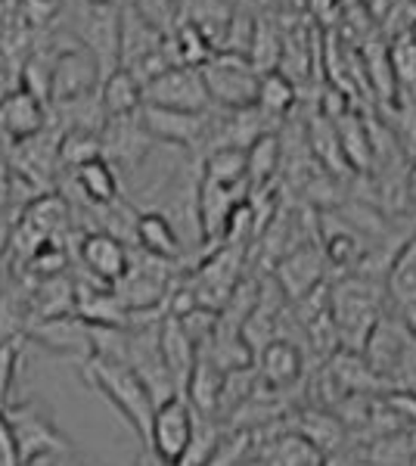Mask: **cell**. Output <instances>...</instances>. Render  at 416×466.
Segmentation results:
<instances>
[{"label":"cell","mask_w":416,"mask_h":466,"mask_svg":"<svg viewBox=\"0 0 416 466\" xmlns=\"http://www.w3.org/2000/svg\"><path fill=\"white\" fill-rule=\"evenodd\" d=\"M385 305H389V280L382 277L351 270L330 283V308L342 349L364 351L370 333L385 318Z\"/></svg>","instance_id":"6da1fadb"},{"label":"cell","mask_w":416,"mask_h":466,"mask_svg":"<svg viewBox=\"0 0 416 466\" xmlns=\"http://www.w3.org/2000/svg\"><path fill=\"white\" fill-rule=\"evenodd\" d=\"M85 377L90 386L100 392L106 401L112 404L127 426L137 432V439L147 445L149 439V426L156 417V398L149 392V386L143 382V377L134 367L122 364V360H109V358H87L85 360Z\"/></svg>","instance_id":"7a4b0ae2"},{"label":"cell","mask_w":416,"mask_h":466,"mask_svg":"<svg viewBox=\"0 0 416 466\" xmlns=\"http://www.w3.org/2000/svg\"><path fill=\"white\" fill-rule=\"evenodd\" d=\"M4 420H6V426H10L19 463L50 461V457L75 448L69 435L59 430L50 413L37 408L35 401H10L4 408Z\"/></svg>","instance_id":"3957f363"},{"label":"cell","mask_w":416,"mask_h":466,"mask_svg":"<svg viewBox=\"0 0 416 466\" xmlns=\"http://www.w3.org/2000/svg\"><path fill=\"white\" fill-rule=\"evenodd\" d=\"M196 430H199V413L187 395H171L156 408L153 426H149L147 448L162 466H184L187 454H190Z\"/></svg>","instance_id":"277c9868"},{"label":"cell","mask_w":416,"mask_h":466,"mask_svg":"<svg viewBox=\"0 0 416 466\" xmlns=\"http://www.w3.org/2000/svg\"><path fill=\"white\" fill-rule=\"evenodd\" d=\"M202 78H206L208 96L215 109L239 112L259 106V90H261V72L252 66L249 56L237 54H215L202 66Z\"/></svg>","instance_id":"5b68a950"},{"label":"cell","mask_w":416,"mask_h":466,"mask_svg":"<svg viewBox=\"0 0 416 466\" xmlns=\"http://www.w3.org/2000/svg\"><path fill=\"white\" fill-rule=\"evenodd\" d=\"M140 118L156 144L178 147V149H208L215 109L178 112V109H162V106H143Z\"/></svg>","instance_id":"8992f818"},{"label":"cell","mask_w":416,"mask_h":466,"mask_svg":"<svg viewBox=\"0 0 416 466\" xmlns=\"http://www.w3.org/2000/svg\"><path fill=\"white\" fill-rule=\"evenodd\" d=\"M143 106H162L178 112H208L215 109L202 78V69L193 66H174L156 81L143 87Z\"/></svg>","instance_id":"52a82bcc"},{"label":"cell","mask_w":416,"mask_h":466,"mask_svg":"<svg viewBox=\"0 0 416 466\" xmlns=\"http://www.w3.org/2000/svg\"><path fill=\"white\" fill-rule=\"evenodd\" d=\"M25 336L37 342L41 349L63 358L87 360L96 351V327L87 323L81 314H59V318H41L32 320Z\"/></svg>","instance_id":"ba28073f"},{"label":"cell","mask_w":416,"mask_h":466,"mask_svg":"<svg viewBox=\"0 0 416 466\" xmlns=\"http://www.w3.org/2000/svg\"><path fill=\"white\" fill-rule=\"evenodd\" d=\"M103 85V66L78 37H72L66 47H56V66H53V90H50V106L53 103L72 100V96L100 90Z\"/></svg>","instance_id":"9c48e42d"},{"label":"cell","mask_w":416,"mask_h":466,"mask_svg":"<svg viewBox=\"0 0 416 466\" xmlns=\"http://www.w3.org/2000/svg\"><path fill=\"white\" fill-rule=\"evenodd\" d=\"M327 268H330V261H327V255H323L320 239H311V243H301L299 249L283 255L274 265V274L270 277H274L277 287L283 289V296L289 299V302H299L308 292L330 283Z\"/></svg>","instance_id":"30bf717a"},{"label":"cell","mask_w":416,"mask_h":466,"mask_svg":"<svg viewBox=\"0 0 416 466\" xmlns=\"http://www.w3.org/2000/svg\"><path fill=\"white\" fill-rule=\"evenodd\" d=\"M78 252H81V265L87 268V274L100 287H116L118 280H125V274L131 270L134 261L125 239L109 230H90L87 237H81Z\"/></svg>","instance_id":"8fae6325"},{"label":"cell","mask_w":416,"mask_h":466,"mask_svg":"<svg viewBox=\"0 0 416 466\" xmlns=\"http://www.w3.org/2000/svg\"><path fill=\"white\" fill-rule=\"evenodd\" d=\"M100 140H103V159H109L116 168H140L156 144L147 127H143L140 112L109 118Z\"/></svg>","instance_id":"7c38bea8"},{"label":"cell","mask_w":416,"mask_h":466,"mask_svg":"<svg viewBox=\"0 0 416 466\" xmlns=\"http://www.w3.org/2000/svg\"><path fill=\"white\" fill-rule=\"evenodd\" d=\"M249 187H221L202 177L196 187V224H199V237L206 243H221L227 221L237 212L239 202H246Z\"/></svg>","instance_id":"4fadbf2b"},{"label":"cell","mask_w":416,"mask_h":466,"mask_svg":"<svg viewBox=\"0 0 416 466\" xmlns=\"http://www.w3.org/2000/svg\"><path fill=\"white\" fill-rule=\"evenodd\" d=\"M255 370L264 389L270 392H289L305 377V349L295 339H274L255 355Z\"/></svg>","instance_id":"5bb4252c"},{"label":"cell","mask_w":416,"mask_h":466,"mask_svg":"<svg viewBox=\"0 0 416 466\" xmlns=\"http://www.w3.org/2000/svg\"><path fill=\"white\" fill-rule=\"evenodd\" d=\"M317 221H320L317 239H320L323 255H327V261L332 268H342L345 274H351V270H358L364 265L370 255L364 230H358L342 215H323V218H317Z\"/></svg>","instance_id":"9a60e30c"},{"label":"cell","mask_w":416,"mask_h":466,"mask_svg":"<svg viewBox=\"0 0 416 466\" xmlns=\"http://www.w3.org/2000/svg\"><path fill=\"white\" fill-rule=\"evenodd\" d=\"M165 37H168L165 28L149 22L137 6L125 4L122 19H118V63H122V69H137L143 59L158 54L165 47Z\"/></svg>","instance_id":"2e32d148"},{"label":"cell","mask_w":416,"mask_h":466,"mask_svg":"<svg viewBox=\"0 0 416 466\" xmlns=\"http://www.w3.org/2000/svg\"><path fill=\"white\" fill-rule=\"evenodd\" d=\"M44 127H47V103L32 90L19 87L0 103V137H6L10 144H25Z\"/></svg>","instance_id":"e0dca14e"},{"label":"cell","mask_w":416,"mask_h":466,"mask_svg":"<svg viewBox=\"0 0 416 466\" xmlns=\"http://www.w3.org/2000/svg\"><path fill=\"white\" fill-rule=\"evenodd\" d=\"M158 349H162V360L171 370L174 382H178L180 395L187 392V382H190L196 364H199V342L187 333V327L178 318H168L165 314L162 323H158Z\"/></svg>","instance_id":"ac0fdd59"},{"label":"cell","mask_w":416,"mask_h":466,"mask_svg":"<svg viewBox=\"0 0 416 466\" xmlns=\"http://www.w3.org/2000/svg\"><path fill=\"white\" fill-rule=\"evenodd\" d=\"M286 430L301 435L305 441H311V445L327 457H336L348 439V426L342 423V417L330 408H317V404L314 408L295 410L292 423H286Z\"/></svg>","instance_id":"d6986e66"},{"label":"cell","mask_w":416,"mask_h":466,"mask_svg":"<svg viewBox=\"0 0 416 466\" xmlns=\"http://www.w3.org/2000/svg\"><path fill=\"white\" fill-rule=\"evenodd\" d=\"M75 190L81 193L85 206L90 208H109L122 199V177L118 168L109 159H94L87 165H81L78 171H69Z\"/></svg>","instance_id":"ffe728a7"},{"label":"cell","mask_w":416,"mask_h":466,"mask_svg":"<svg viewBox=\"0 0 416 466\" xmlns=\"http://www.w3.org/2000/svg\"><path fill=\"white\" fill-rule=\"evenodd\" d=\"M134 239L147 255L162 261H178L184 255V239H180L178 228L165 212L149 208V212L137 215V228H134Z\"/></svg>","instance_id":"44dd1931"},{"label":"cell","mask_w":416,"mask_h":466,"mask_svg":"<svg viewBox=\"0 0 416 466\" xmlns=\"http://www.w3.org/2000/svg\"><path fill=\"white\" fill-rule=\"evenodd\" d=\"M233 13H237V6H233L230 0H180L178 4V19L193 22V25L211 41L215 54L221 50L224 32H227V25H230Z\"/></svg>","instance_id":"7402d4cb"},{"label":"cell","mask_w":416,"mask_h":466,"mask_svg":"<svg viewBox=\"0 0 416 466\" xmlns=\"http://www.w3.org/2000/svg\"><path fill=\"white\" fill-rule=\"evenodd\" d=\"M224 380L227 370L215 364L211 358L199 355V364H196L190 382H187V401L193 404L199 417H211L218 420V408H221V392H224Z\"/></svg>","instance_id":"603a6c76"},{"label":"cell","mask_w":416,"mask_h":466,"mask_svg":"<svg viewBox=\"0 0 416 466\" xmlns=\"http://www.w3.org/2000/svg\"><path fill=\"white\" fill-rule=\"evenodd\" d=\"M63 131H90V134H103L106 122H109V112L103 106L100 90H90V94L72 96V100L53 103Z\"/></svg>","instance_id":"cb8c5ba5"},{"label":"cell","mask_w":416,"mask_h":466,"mask_svg":"<svg viewBox=\"0 0 416 466\" xmlns=\"http://www.w3.org/2000/svg\"><path fill=\"white\" fill-rule=\"evenodd\" d=\"M202 177L221 187H249V149L215 147L202 156Z\"/></svg>","instance_id":"d4e9b609"},{"label":"cell","mask_w":416,"mask_h":466,"mask_svg":"<svg viewBox=\"0 0 416 466\" xmlns=\"http://www.w3.org/2000/svg\"><path fill=\"white\" fill-rule=\"evenodd\" d=\"M261 461L268 466H327V454H320L311 441H305L301 435L283 426V432L264 445Z\"/></svg>","instance_id":"484cf974"},{"label":"cell","mask_w":416,"mask_h":466,"mask_svg":"<svg viewBox=\"0 0 416 466\" xmlns=\"http://www.w3.org/2000/svg\"><path fill=\"white\" fill-rule=\"evenodd\" d=\"M100 96L109 118L134 116V112L143 109V85L127 69H116L112 75H106L100 85Z\"/></svg>","instance_id":"4316f807"},{"label":"cell","mask_w":416,"mask_h":466,"mask_svg":"<svg viewBox=\"0 0 416 466\" xmlns=\"http://www.w3.org/2000/svg\"><path fill=\"white\" fill-rule=\"evenodd\" d=\"M283 165V144L274 131L249 147V190H264Z\"/></svg>","instance_id":"83f0119b"},{"label":"cell","mask_w":416,"mask_h":466,"mask_svg":"<svg viewBox=\"0 0 416 466\" xmlns=\"http://www.w3.org/2000/svg\"><path fill=\"white\" fill-rule=\"evenodd\" d=\"M295 106V81L283 72H268L261 75V90H259V109L268 118H283L286 112Z\"/></svg>","instance_id":"f1b7e54d"},{"label":"cell","mask_w":416,"mask_h":466,"mask_svg":"<svg viewBox=\"0 0 416 466\" xmlns=\"http://www.w3.org/2000/svg\"><path fill=\"white\" fill-rule=\"evenodd\" d=\"M103 159V140L100 134L90 131H63L59 137V165H66L69 171H78L81 165Z\"/></svg>","instance_id":"f546056e"},{"label":"cell","mask_w":416,"mask_h":466,"mask_svg":"<svg viewBox=\"0 0 416 466\" xmlns=\"http://www.w3.org/2000/svg\"><path fill=\"white\" fill-rule=\"evenodd\" d=\"M336 131H339V140H342V153L348 165H351V168H364L370 162V156H373L364 125L354 116H342V118H336Z\"/></svg>","instance_id":"4dcf8cb0"},{"label":"cell","mask_w":416,"mask_h":466,"mask_svg":"<svg viewBox=\"0 0 416 466\" xmlns=\"http://www.w3.org/2000/svg\"><path fill=\"white\" fill-rule=\"evenodd\" d=\"M22 358V336H0V410L10 404V389Z\"/></svg>","instance_id":"1f68e13d"},{"label":"cell","mask_w":416,"mask_h":466,"mask_svg":"<svg viewBox=\"0 0 416 466\" xmlns=\"http://www.w3.org/2000/svg\"><path fill=\"white\" fill-rule=\"evenodd\" d=\"M131 6L147 16L149 22H156L158 28L171 32L174 22H178V0H131Z\"/></svg>","instance_id":"d6a6232c"},{"label":"cell","mask_w":416,"mask_h":466,"mask_svg":"<svg viewBox=\"0 0 416 466\" xmlns=\"http://www.w3.org/2000/svg\"><path fill=\"white\" fill-rule=\"evenodd\" d=\"M47 466H96V463H90L78 448H72V451H63V454L50 457Z\"/></svg>","instance_id":"836d02e7"},{"label":"cell","mask_w":416,"mask_h":466,"mask_svg":"<svg viewBox=\"0 0 416 466\" xmlns=\"http://www.w3.org/2000/svg\"><path fill=\"white\" fill-rule=\"evenodd\" d=\"M407 41H411L413 47H416V19L411 22V25H407Z\"/></svg>","instance_id":"e575fe53"},{"label":"cell","mask_w":416,"mask_h":466,"mask_svg":"<svg viewBox=\"0 0 416 466\" xmlns=\"http://www.w3.org/2000/svg\"><path fill=\"white\" fill-rule=\"evenodd\" d=\"M19 466H47V461H37V463H19Z\"/></svg>","instance_id":"d590c367"},{"label":"cell","mask_w":416,"mask_h":466,"mask_svg":"<svg viewBox=\"0 0 416 466\" xmlns=\"http://www.w3.org/2000/svg\"><path fill=\"white\" fill-rule=\"evenodd\" d=\"M230 4H233V6H243V4H246V0H230Z\"/></svg>","instance_id":"8d00e7d4"},{"label":"cell","mask_w":416,"mask_h":466,"mask_svg":"<svg viewBox=\"0 0 416 466\" xmlns=\"http://www.w3.org/2000/svg\"><path fill=\"white\" fill-rule=\"evenodd\" d=\"M411 466H416V451H413V461H411Z\"/></svg>","instance_id":"74e56055"},{"label":"cell","mask_w":416,"mask_h":466,"mask_svg":"<svg viewBox=\"0 0 416 466\" xmlns=\"http://www.w3.org/2000/svg\"><path fill=\"white\" fill-rule=\"evenodd\" d=\"M413 336H416V329H413Z\"/></svg>","instance_id":"f35d334b"},{"label":"cell","mask_w":416,"mask_h":466,"mask_svg":"<svg viewBox=\"0 0 416 466\" xmlns=\"http://www.w3.org/2000/svg\"><path fill=\"white\" fill-rule=\"evenodd\" d=\"M178 4H180V0H178Z\"/></svg>","instance_id":"ab89813d"}]
</instances>
